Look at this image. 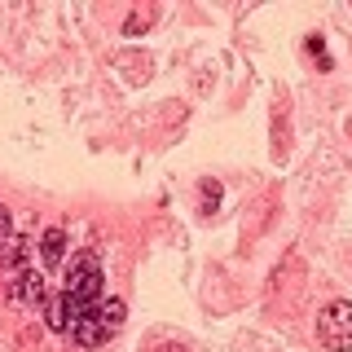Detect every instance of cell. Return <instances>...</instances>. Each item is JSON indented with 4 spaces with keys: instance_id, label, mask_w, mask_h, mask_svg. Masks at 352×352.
Here are the masks:
<instances>
[{
    "instance_id": "cell-7",
    "label": "cell",
    "mask_w": 352,
    "mask_h": 352,
    "mask_svg": "<svg viewBox=\"0 0 352 352\" xmlns=\"http://www.w3.org/2000/svg\"><path fill=\"white\" fill-rule=\"evenodd\" d=\"M304 49L313 53L317 62H322V71H330V58H326V40H322V36H308V40H304Z\"/></svg>"
},
{
    "instance_id": "cell-4",
    "label": "cell",
    "mask_w": 352,
    "mask_h": 352,
    "mask_svg": "<svg viewBox=\"0 0 352 352\" xmlns=\"http://www.w3.org/2000/svg\"><path fill=\"white\" fill-rule=\"evenodd\" d=\"M14 295H18L22 304H31V308H49V286H44V273H36V269L18 273Z\"/></svg>"
},
{
    "instance_id": "cell-5",
    "label": "cell",
    "mask_w": 352,
    "mask_h": 352,
    "mask_svg": "<svg viewBox=\"0 0 352 352\" xmlns=\"http://www.w3.org/2000/svg\"><path fill=\"white\" fill-rule=\"evenodd\" d=\"M40 256H44V264H49V269H58V264H62V256H66V234H62L58 225H53L49 234L40 238Z\"/></svg>"
},
{
    "instance_id": "cell-2",
    "label": "cell",
    "mask_w": 352,
    "mask_h": 352,
    "mask_svg": "<svg viewBox=\"0 0 352 352\" xmlns=\"http://www.w3.org/2000/svg\"><path fill=\"white\" fill-rule=\"evenodd\" d=\"M317 339H322L330 352L352 348V300H335L317 313Z\"/></svg>"
},
{
    "instance_id": "cell-9",
    "label": "cell",
    "mask_w": 352,
    "mask_h": 352,
    "mask_svg": "<svg viewBox=\"0 0 352 352\" xmlns=\"http://www.w3.org/2000/svg\"><path fill=\"white\" fill-rule=\"evenodd\" d=\"M150 18H154V14H132V18L124 22V36H141V31L150 27Z\"/></svg>"
},
{
    "instance_id": "cell-1",
    "label": "cell",
    "mask_w": 352,
    "mask_h": 352,
    "mask_svg": "<svg viewBox=\"0 0 352 352\" xmlns=\"http://www.w3.org/2000/svg\"><path fill=\"white\" fill-rule=\"evenodd\" d=\"M102 260H97V251H80L71 264V273H66V291L58 304H49V326L62 330V335H71V326L88 317L97 304H102Z\"/></svg>"
},
{
    "instance_id": "cell-3",
    "label": "cell",
    "mask_w": 352,
    "mask_h": 352,
    "mask_svg": "<svg viewBox=\"0 0 352 352\" xmlns=\"http://www.w3.org/2000/svg\"><path fill=\"white\" fill-rule=\"evenodd\" d=\"M71 339H75V344H80V348H102L106 339H115V330H110V326L102 322V313H97V308H93V313H88V317H80V322L71 326Z\"/></svg>"
},
{
    "instance_id": "cell-10",
    "label": "cell",
    "mask_w": 352,
    "mask_h": 352,
    "mask_svg": "<svg viewBox=\"0 0 352 352\" xmlns=\"http://www.w3.org/2000/svg\"><path fill=\"white\" fill-rule=\"evenodd\" d=\"M203 203H207V212H216V203H220V185L216 181H203Z\"/></svg>"
},
{
    "instance_id": "cell-8",
    "label": "cell",
    "mask_w": 352,
    "mask_h": 352,
    "mask_svg": "<svg viewBox=\"0 0 352 352\" xmlns=\"http://www.w3.org/2000/svg\"><path fill=\"white\" fill-rule=\"evenodd\" d=\"M9 242H14V220H9V207L0 203V251H5Z\"/></svg>"
},
{
    "instance_id": "cell-6",
    "label": "cell",
    "mask_w": 352,
    "mask_h": 352,
    "mask_svg": "<svg viewBox=\"0 0 352 352\" xmlns=\"http://www.w3.org/2000/svg\"><path fill=\"white\" fill-rule=\"evenodd\" d=\"M97 313H102V322L119 335V326H124V317H128V304L124 300H102V304H97Z\"/></svg>"
}]
</instances>
